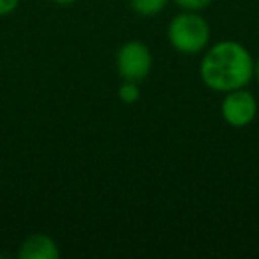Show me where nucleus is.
I'll list each match as a JSON object with an SVG mask.
<instances>
[{"instance_id": "nucleus-2", "label": "nucleus", "mask_w": 259, "mask_h": 259, "mask_svg": "<svg viewBox=\"0 0 259 259\" xmlns=\"http://www.w3.org/2000/svg\"><path fill=\"white\" fill-rule=\"evenodd\" d=\"M209 25L197 11H185L174 16L167 29V37L174 50L194 55L202 52L209 43Z\"/></svg>"}, {"instance_id": "nucleus-5", "label": "nucleus", "mask_w": 259, "mask_h": 259, "mask_svg": "<svg viewBox=\"0 0 259 259\" xmlns=\"http://www.w3.org/2000/svg\"><path fill=\"white\" fill-rule=\"evenodd\" d=\"M59 247L47 234H30L20 247V259H57Z\"/></svg>"}, {"instance_id": "nucleus-7", "label": "nucleus", "mask_w": 259, "mask_h": 259, "mask_svg": "<svg viewBox=\"0 0 259 259\" xmlns=\"http://www.w3.org/2000/svg\"><path fill=\"white\" fill-rule=\"evenodd\" d=\"M141 98V89H139V82H132V80H122L121 87H119V100L126 105H134Z\"/></svg>"}, {"instance_id": "nucleus-3", "label": "nucleus", "mask_w": 259, "mask_h": 259, "mask_svg": "<svg viewBox=\"0 0 259 259\" xmlns=\"http://www.w3.org/2000/svg\"><path fill=\"white\" fill-rule=\"evenodd\" d=\"M117 71L122 76V80H132L139 82L148 78L153 66V55L148 45L142 41H126L117 52L115 57Z\"/></svg>"}, {"instance_id": "nucleus-10", "label": "nucleus", "mask_w": 259, "mask_h": 259, "mask_svg": "<svg viewBox=\"0 0 259 259\" xmlns=\"http://www.w3.org/2000/svg\"><path fill=\"white\" fill-rule=\"evenodd\" d=\"M54 2L59 6H69V4H75L76 0H54Z\"/></svg>"}, {"instance_id": "nucleus-11", "label": "nucleus", "mask_w": 259, "mask_h": 259, "mask_svg": "<svg viewBox=\"0 0 259 259\" xmlns=\"http://www.w3.org/2000/svg\"><path fill=\"white\" fill-rule=\"evenodd\" d=\"M254 76L257 78V82H259V59H257V62L254 64Z\"/></svg>"}, {"instance_id": "nucleus-9", "label": "nucleus", "mask_w": 259, "mask_h": 259, "mask_svg": "<svg viewBox=\"0 0 259 259\" xmlns=\"http://www.w3.org/2000/svg\"><path fill=\"white\" fill-rule=\"evenodd\" d=\"M20 0H0V16H8L18 8Z\"/></svg>"}, {"instance_id": "nucleus-8", "label": "nucleus", "mask_w": 259, "mask_h": 259, "mask_svg": "<svg viewBox=\"0 0 259 259\" xmlns=\"http://www.w3.org/2000/svg\"><path fill=\"white\" fill-rule=\"evenodd\" d=\"M174 2L185 11H202L211 4L213 0H174Z\"/></svg>"}, {"instance_id": "nucleus-4", "label": "nucleus", "mask_w": 259, "mask_h": 259, "mask_svg": "<svg viewBox=\"0 0 259 259\" xmlns=\"http://www.w3.org/2000/svg\"><path fill=\"white\" fill-rule=\"evenodd\" d=\"M220 112H222L224 121L229 126L243 128V126L250 124L257 115V100L245 87L229 91L226 93Z\"/></svg>"}, {"instance_id": "nucleus-1", "label": "nucleus", "mask_w": 259, "mask_h": 259, "mask_svg": "<svg viewBox=\"0 0 259 259\" xmlns=\"http://www.w3.org/2000/svg\"><path fill=\"white\" fill-rule=\"evenodd\" d=\"M254 59L238 41L213 45L201 61V78L206 87L217 93H229L245 87L254 76Z\"/></svg>"}, {"instance_id": "nucleus-6", "label": "nucleus", "mask_w": 259, "mask_h": 259, "mask_svg": "<svg viewBox=\"0 0 259 259\" xmlns=\"http://www.w3.org/2000/svg\"><path fill=\"white\" fill-rule=\"evenodd\" d=\"M169 0H130V8L141 16H155L167 8Z\"/></svg>"}]
</instances>
